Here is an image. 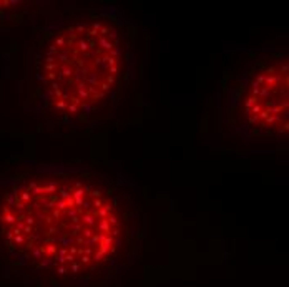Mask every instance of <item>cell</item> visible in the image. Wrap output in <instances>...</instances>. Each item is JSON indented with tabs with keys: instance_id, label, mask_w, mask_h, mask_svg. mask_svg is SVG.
<instances>
[{
	"instance_id": "3957f363",
	"label": "cell",
	"mask_w": 289,
	"mask_h": 287,
	"mask_svg": "<svg viewBox=\"0 0 289 287\" xmlns=\"http://www.w3.org/2000/svg\"><path fill=\"white\" fill-rule=\"evenodd\" d=\"M286 47L243 48L231 55L216 93V136L234 148L268 149L287 141Z\"/></svg>"
},
{
	"instance_id": "7a4b0ae2",
	"label": "cell",
	"mask_w": 289,
	"mask_h": 287,
	"mask_svg": "<svg viewBox=\"0 0 289 287\" xmlns=\"http://www.w3.org/2000/svg\"><path fill=\"white\" fill-rule=\"evenodd\" d=\"M136 25L118 7L52 20L33 55L32 100L53 126H101L136 87Z\"/></svg>"
},
{
	"instance_id": "6da1fadb",
	"label": "cell",
	"mask_w": 289,
	"mask_h": 287,
	"mask_svg": "<svg viewBox=\"0 0 289 287\" xmlns=\"http://www.w3.org/2000/svg\"><path fill=\"white\" fill-rule=\"evenodd\" d=\"M148 203L118 166L25 163L0 179V249L37 287H108L150 231Z\"/></svg>"
}]
</instances>
